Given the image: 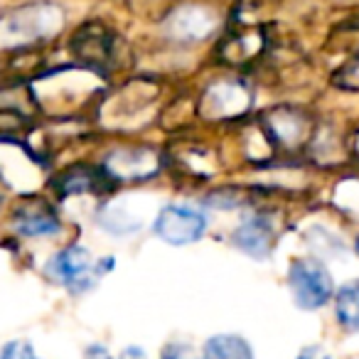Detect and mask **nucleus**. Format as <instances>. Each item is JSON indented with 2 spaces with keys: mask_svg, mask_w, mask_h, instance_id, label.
I'll list each match as a JSON object with an SVG mask.
<instances>
[{
  "mask_svg": "<svg viewBox=\"0 0 359 359\" xmlns=\"http://www.w3.org/2000/svg\"><path fill=\"white\" fill-rule=\"evenodd\" d=\"M65 27V11L57 3H27L0 15V47H25L50 40Z\"/></svg>",
  "mask_w": 359,
  "mask_h": 359,
  "instance_id": "1",
  "label": "nucleus"
},
{
  "mask_svg": "<svg viewBox=\"0 0 359 359\" xmlns=\"http://www.w3.org/2000/svg\"><path fill=\"white\" fill-rule=\"evenodd\" d=\"M285 283H288L293 305L305 313L323 310L325 305L332 303L334 290H337L332 271L325 266L323 259H315V256H300L290 261Z\"/></svg>",
  "mask_w": 359,
  "mask_h": 359,
  "instance_id": "2",
  "label": "nucleus"
},
{
  "mask_svg": "<svg viewBox=\"0 0 359 359\" xmlns=\"http://www.w3.org/2000/svg\"><path fill=\"white\" fill-rule=\"evenodd\" d=\"M207 215L195 205H165L153 219V234L168 246H190L205 236Z\"/></svg>",
  "mask_w": 359,
  "mask_h": 359,
  "instance_id": "3",
  "label": "nucleus"
},
{
  "mask_svg": "<svg viewBox=\"0 0 359 359\" xmlns=\"http://www.w3.org/2000/svg\"><path fill=\"white\" fill-rule=\"evenodd\" d=\"M99 259L86 246L72 244L50 261V273L60 285L72 290H84L99 278Z\"/></svg>",
  "mask_w": 359,
  "mask_h": 359,
  "instance_id": "4",
  "label": "nucleus"
},
{
  "mask_svg": "<svg viewBox=\"0 0 359 359\" xmlns=\"http://www.w3.org/2000/svg\"><path fill=\"white\" fill-rule=\"evenodd\" d=\"M72 52L89 67H106L116 60V35L104 22H86L72 37Z\"/></svg>",
  "mask_w": 359,
  "mask_h": 359,
  "instance_id": "5",
  "label": "nucleus"
},
{
  "mask_svg": "<svg viewBox=\"0 0 359 359\" xmlns=\"http://www.w3.org/2000/svg\"><path fill=\"white\" fill-rule=\"evenodd\" d=\"M231 244L241 251V254L251 256L256 261H264L273 254L276 249V226L266 215H254L246 222H241L234 231H231Z\"/></svg>",
  "mask_w": 359,
  "mask_h": 359,
  "instance_id": "6",
  "label": "nucleus"
},
{
  "mask_svg": "<svg viewBox=\"0 0 359 359\" xmlns=\"http://www.w3.org/2000/svg\"><path fill=\"white\" fill-rule=\"evenodd\" d=\"M217 13L205 6H182L170 13L168 32L175 40L182 42H197L212 35L217 27Z\"/></svg>",
  "mask_w": 359,
  "mask_h": 359,
  "instance_id": "7",
  "label": "nucleus"
},
{
  "mask_svg": "<svg viewBox=\"0 0 359 359\" xmlns=\"http://www.w3.org/2000/svg\"><path fill=\"white\" fill-rule=\"evenodd\" d=\"M13 226L18 234L30 236V239H42V236H52L60 231V215L52 205L42 200H30L18 205L15 215H13Z\"/></svg>",
  "mask_w": 359,
  "mask_h": 359,
  "instance_id": "8",
  "label": "nucleus"
},
{
  "mask_svg": "<svg viewBox=\"0 0 359 359\" xmlns=\"http://www.w3.org/2000/svg\"><path fill=\"white\" fill-rule=\"evenodd\" d=\"M249 106V94L241 84L234 81H219L212 84L202 96V111H210L215 118L222 116H234Z\"/></svg>",
  "mask_w": 359,
  "mask_h": 359,
  "instance_id": "9",
  "label": "nucleus"
},
{
  "mask_svg": "<svg viewBox=\"0 0 359 359\" xmlns=\"http://www.w3.org/2000/svg\"><path fill=\"white\" fill-rule=\"evenodd\" d=\"M332 310L334 323L342 332H359V278H349L342 285H337L332 298Z\"/></svg>",
  "mask_w": 359,
  "mask_h": 359,
  "instance_id": "10",
  "label": "nucleus"
},
{
  "mask_svg": "<svg viewBox=\"0 0 359 359\" xmlns=\"http://www.w3.org/2000/svg\"><path fill=\"white\" fill-rule=\"evenodd\" d=\"M202 359H256L249 339L234 332H219L202 344Z\"/></svg>",
  "mask_w": 359,
  "mask_h": 359,
  "instance_id": "11",
  "label": "nucleus"
},
{
  "mask_svg": "<svg viewBox=\"0 0 359 359\" xmlns=\"http://www.w3.org/2000/svg\"><path fill=\"white\" fill-rule=\"evenodd\" d=\"M261 45V37H251V35H241V37H231V40L222 42L219 52L226 62H244L249 57L256 55Z\"/></svg>",
  "mask_w": 359,
  "mask_h": 359,
  "instance_id": "12",
  "label": "nucleus"
},
{
  "mask_svg": "<svg viewBox=\"0 0 359 359\" xmlns=\"http://www.w3.org/2000/svg\"><path fill=\"white\" fill-rule=\"evenodd\" d=\"M175 0H128V6L133 13L143 18H163L165 13H170Z\"/></svg>",
  "mask_w": 359,
  "mask_h": 359,
  "instance_id": "13",
  "label": "nucleus"
},
{
  "mask_svg": "<svg viewBox=\"0 0 359 359\" xmlns=\"http://www.w3.org/2000/svg\"><path fill=\"white\" fill-rule=\"evenodd\" d=\"M0 359H42L27 339H11L0 347Z\"/></svg>",
  "mask_w": 359,
  "mask_h": 359,
  "instance_id": "14",
  "label": "nucleus"
},
{
  "mask_svg": "<svg viewBox=\"0 0 359 359\" xmlns=\"http://www.w3.org/2000/svg\"><path fill=\"white\" fill-rule=\"evenodd\" d=\"M160 359H202V357H197V354L192 352L190 347H185V344H172V347L165 349V354Z\"/></svg>",
  "mask_w": 359,
  "mask_h": 359,
  "instance_id": "15",
  "label": "nucleus"
},
{
  "mask_svg": "<svg viewBox=\"0 0 359 359\" xmlns=\"http://www.w3.org/2000/svg\"><path fill=\"white\" fill-rule=\"evenodd\" d=\"M298 359H330V354L325 352L323 347H318V344H313V347H305L303 352L298 354Z\"/></svg>",
  "mask_w": 359,
  "mask_h": 359,
  "instance_id": "16",
  "label": "nucleus"
},
{
  "mask_svg": "<svg viewBox=\"0 0 359 359\" xmlns=\"http://www.w3.org/2000/svg\"><path fill=\"white\" fill-rule=\"evenodd\" d=\"M121 359H148V357H145L143 349H138V347H128L123 354H121Z\"/></svg>",
  "mask_w": 359,
  "mask_h": 359,
  "instance_id": "17",
  "label": "nucleus"
},
{
  "mask_svg": "<svg viewBox=\"0 0 359 359\" xmlns=\"http://www.w3.org/2000/svg\"><path fill=\"white\" fill-rule=\"evenodd\" d=\"M86 359H111V357L104 352V349H99V347H91V349H89V354H86Z\"/></svg>",
  "mask_w": 359,
  "mask_h": 359,
  "instance_id": "18",
  "label": "nucleus"
},
{
  "mask_svg": "<svg viewBox=\"0 0 359 359\" xmlns=\"http://www.w3.org/2000/svg\"><path fill=\"white\" fill-rule=\"evenodd\" d=\"M352 251H354V256L359 259V234L354 236V241H352Z\"/></svg>",
  "mask_w": 359,
  "mask_h": 359,
  "instance_id": "19",
  "label": "nucleus"
}]
</instances>
